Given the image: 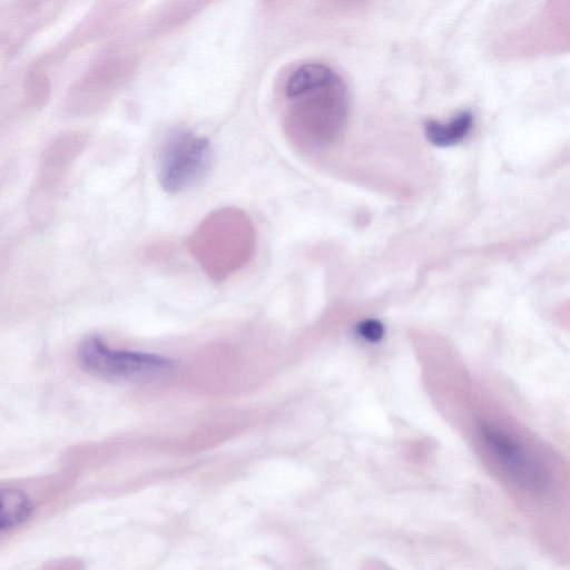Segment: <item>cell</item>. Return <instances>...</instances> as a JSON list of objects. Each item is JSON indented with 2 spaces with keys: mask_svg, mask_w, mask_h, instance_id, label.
<instances>
[{
  "mask_svg": "<svg viewBox=\"0 0 570 570\" xmlns=\"http://www.w3.org/2000/svg\"><path fill=\"white\" fill-rule=\"evenodd\" d=\"M283 125L293 144L318 147L336 137L345 116V90L327 66L307 62L284 85Z\"/></svg>",
  "mask_w": 570,
  "mask_h": 570,
  "instance_id": "obj_1",
  "label": "cell"
},
{
  "mask_svg": "<svg viewBox=\"0 0 570 570\" xmlns=\"http://www.w3.org/2000/svg\"><path fill=\"white\" fill-rule=\"evenodd\" d=\"M78 355L86 371L115 383H149L165 379L176 368L174 360L164 355L114 350L97 335L81 341Z\"/></svg>",
  "mask_w": 570,
  "mask_h": 570,
  "instance_id": "obj_2",
  "label": "cell"
},
{
  "mask_svg": "<svg viewBox=\"0 0 570 570\" xmlns=\"http://www.w3.org/2000/svg\"><path fill=\"white\" fill-rule=\"evenodd\" d=\"M213 163L209 141L188 129L173 128L160 145L157 176L160 187L170 194L184 191L208 174Z\"/></svg>",
  "mask_w": 570,
  "mask_h": 570,
  "instance_id": "obj_3",
  "label": "cell"
},
{
  "mask_svg": "<svg viewBox=\"0 0 570 570\" xmlns=\"http://www.w3.org/2000/svg\"><path fill=\"white\" fill-rule=\"evenodd\" d=\"M482 434L494 461L513 485L533 497L544 495L550 489V476L530 451L495 426H484Z\"/></svg>",
  "mask_w": 570,
  "mask_h": 570,
  "instance_id": "obj_4",
  "label": "cell"
},
{
  "mask_svg": "<svg viewBox=\"0 0 570 570\" xmlns=\"http://www.w3.org/2000/svg\"><path fill=\"white\" fill-rule=\"evenodd\" d=\"M473 125V117L469 111H461L450 121L441 122L429 120L424 124V134L429 141L439 147H449L460 142L466 137Z\"/></svg>",
  "mask_w": 570,
  "mask_h": 570,
  "instance_id": "obj_5",
  "label": "cell"
},
{
  "mask_svg": "<svg viewBox=\"0 0 570 570\" xmlns=\"http://www.w3.org/2000/svg\"><path fill=\"white\" fill-rule=\"evenodd\" d=\"M32 511L28 497L14 490L0 491V531L24 521Z\"/></svg>",
  "mask_w": 570,
  "mask_h": 570,
  "instance_id": "obj_6",
  "label": "cell"
},
{
  "mask_svg": "<svg viewBox=\"0 0 570 570\" xmlns=\"http://www.w3.org/2000/svg\"><path fill=\"white\" fill-rule=\"evenodd\" d=\"M358 333L363 338L370 342H376L383 336L384 330L379 321L366 320L360 323Z\"/></svg>",
  "mask_w": 570,
  "mask_h": 570,
  "instance_id": "obj_7",
  "label": "cell"
}]
</instances>
